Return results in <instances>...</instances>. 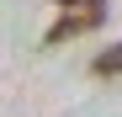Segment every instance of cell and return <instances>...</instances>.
Wrapping results in <instances>:
<instances>
[{"label":"cell","instance_id":"obj_1","mask_svg":"<svg viewBox=\"0 0 122 117\" xmlns=\"http://www.w3.org/2000/svg\"><path fill=\"white\" fill-rule=\"evenodd\" d=\"M101 21H106V0H58V16H53V27H48L43 43L58 48V43H69V37L96 32Z\"/></svg>","mask_w":122,"mask_h":117},{"label":"cell","instance_id":"obj_2","mask_svg":"<svg viewBox=\"0 0 122 117\" xmlns=\"http://www.w3.org/2000/svg\"><path fill=\"white\" fill-rule=\"evenodd\" d=\"M90 74H96V80H122V43L101 48V53L90 58Z\"/></svg>","mask_w":122,"mask_h":117}]
</instances>
